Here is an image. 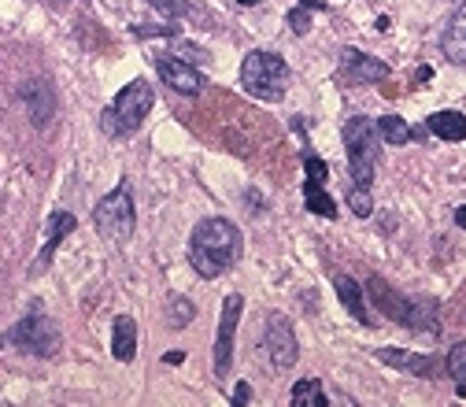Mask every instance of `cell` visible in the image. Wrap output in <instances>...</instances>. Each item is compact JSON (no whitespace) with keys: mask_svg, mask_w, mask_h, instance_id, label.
Here are the masks:
<instances>
[{"mask_svg":"<svg viewBox=\"0 0 466 407\" xmlns=\"http://www.w3.org/2000/svg\"><path fill=\"white\" fill-rule=\"evenodd\" d=\"M241 260V230L226 218H204L189 237V263L200 278H219Z\"/></svg>","mask_w":466,"mask_h":407,"instance_id":"obj_1","label":"cell"},{"mask_svg":"<svg viewBox=\"0 0 466 407\" xmlns=\"http://www.w3.org/2000/svg\"><path fill=\"white\" fill-rule=\"evenodd\" d=\"M370 300L382 315H389L392 323H403L411 333H426V337H441V323H437V307L429 300H408L400 296L385 278H370Z\"/></svg>","mask_w":466,"mask_h":407,"instance_id":"obj_2","label":"cell"},{"mask_svg":"<svg viewBox=\"0 0 466 407\" xmlns=\"http://www.w3.org/2000/svg\"><path fill=\"white\" fill-rule=\"evenodd\" d=\"M241 85L252 93L256 101H282L286 85H289V64L274 52H248L241 64Z\"/></svg>","mask_w":466,"mask_h":407,"instance_id":"obj_3","label":"cell"},{"mask_svg":"<svg viewBox=\"0 0 466 407\" xmlns=\"http://www.w3.org/2000/svg\"><path fill=\"white\" fill-rule=\"evenodd\" d=\"M152 104H155L152 85L145 78H137V82H130L127 89H122L119 97H115V104L101 115V127L111 137H127V134H134L141 122H145V115L152 111Z\"/></svg>","mask_w":466,"mask_h":407,"instance_id":"obj_4","label":"cell"},{"mask_svg":"<svg viewBox=\"0 0 466 407\" xmlns=\"http://www.w3.org/2000/svg\"><path fill=\"white\" fill-rule=\"evenodd\" d=\"M374 127H378V122H370L363 115L348 119L345 127H340V141H345V148H348L352 185H363V190H370V181H374V152H378Z\"/></svg>","mask_w":466,"mask_h":407,"instance_id":"obj_5","label":"cell"},{"mask_svg":"<svg viewBox=\"0 0 466 407\" xmlns=\"http://www.w3.org/2000/svg\"><path fill=\"white\" fill-rule=\"evenodd\" d=\"M8 341L15 344L19 352L34 356V359H48V356L59 352V330H56V323L48 315H38V311H34V315H26V319H19L8 330Z\"/></svg>","mask_w":466,"mask_h":407,"instance_id":"obj_6","label":"cell"},{"mask_svg":"<svg viewBox=\"0 0 466 407\" xmlns=\"http://www.w3.org/2000/svg\"><path fill=\"white\" fill-rule=\"evenodd\" d=\"M92 218H97V230L111 241H127L134 234V193H130V185H119V190H111L97 211H92Z\"/></svg>","mask_w":466,"mask_h":407,"instance_id":"obj_7","label":"cell"},{"mask_svg":"<svg viewBox=\"0 0 466 407\" xmlns=\"http://www.w3.org/2000/svg\"><path fill=\"white\" fill-rule=\"evenodd\" d=\"M263 349L270 356V367L274 370H289L300 356V344H296V333L289 326V319H282L277 311L267 315V330H263Z\"/></svg>","mask_w":466,"mask_h":407,"instance_id":"obj_8","label":"cell"},{"mask_svg":"<svg viewBox=\"0 0 466 407\" xmlns=\"http://www.w3.org/2000/svg\"><path fill=\"white\" fill-rule=\"evenodd\" d=\"M244 311V296L230 293L223 300V315H219V337H215V374H230V363H233V333H237V319Z\"/></svg>","mask_w":466,"mask_h":407,"instance_id":"obj_9","label":"cell"},{"mask_svg":"<svg viewBox=\"0 0 466 407\" xmlns=\"http://www.w3.org/2000/svg\"><path fill=\"white\" fill-rule=\"evenodd\" d=\"M385 78H389V67L382 64V59L366 56V52H356V49L340 52V82L363 85V82H385Z\"/></svg>","mask_w":466,"mask_h":407,"instance_id":"obj_10","label":"cell"},{"mask_svg":"<svg viewBox=\"0 0 466 407\" xmlns=\"http://www.w3.org/2000/svg\"><path fill=\"white\" fill-rule=\"evenodd\" d=\"M155 71H160V78L174 93H181V97H197V93L204 89L200 71L193 64H185V59H178V56H160V59H155Z\"/></svg>","mask_w":466,"mask_h":407,"instance_id":"obj_11","label":"cell"},{"mask_svg":"<svg viewBox=\"0 0 466 407\" xmlns=\"http://www.w3.org/2000/svg\"><path fill=\"white\" fill-rule=\"evenodd\" d=\"M378 359H382L385 367H396V370H408V374H415V378H437L441 370H448V367H441L433 356L403 352V349H378Z\"/></svg>","mask_w":466,"mask_h":407,"instance_id":"obj_12","label":"cell"},{"mask_svg":"<svg viewBox=\"0 0 466 407\" xmlns=\"http://www.w3.org/2000/svg\"><path fill=\"white\" fill-rule=\"evenodd\" d=\"M441 49L452 64H462L466 67V4H459V12L448 19L444 26V38H441Z\"/></svg>","mask_w":466,"mask_h":407,"instance_id":"obj_13","label":"cell"},{"mask_svg":"<svg viewBox=\"0 0 466 407\" xmlns=\"http://www.w3.org/2000/svg\"><path fill=\"white\" fill-rule=\"evenodd\" d=\"M111 356L119 363H130L137 356V323L130 315H119L111 326Z\"/></svg>","mask_w":466,"mask_h":407,"instance_id":"obj_14","label":"cell"},{"mask_svg":"<svg viewBox=\"0 0 466 407\" xmlns=\"http://www.w3.org/2000/svg\"><path fill=\"white\" fill-rule=\"evenodd\" d=\"M75 215L71 211H52L48 215V237H45V248H41V256H38V263H34V270H41L48 260H52V252H56V244L64 241L67 234H75Z\"/></svg>","mask_w":466,"mask_h":407,"instance_id":"obj_15","label":"cell"},{"mask_svg":"<svg viewBox=\"0 0 466 407\" xmlns=\"http://www.w3.org/2000/svg\"><path fill=\"white\" fill-rule=\"evenodd\" d=\"M333 286H337V296H340V304H345V307H348V315H352L356 323L370 326V311H366L363 289L356 286V281H352L348 274H337V278H333Z\"/></svg>","mask_w":466,"mask_h":407,"instance_id":"obj_16","label":"cell"},{"mask_svg":"<svg viewBox=\"0 0 466 407\" xmlns=\"http://www.w3.org/2000/svg\"><path fill=\"white\" fill-rule=\"evenodd\" d=\"M426 127H429V134H437L444 141H462L466 137V115L462 111H433L426 119Z\"/></svg>","mask_w":466,"mask_h":407,"instance_id":"obj_17","label":"cell"},{"mask_svg":"<svg viewBox=\"0 0 466 407\" xmlns=\"http://www.w3.org/2000/svg\"><path fill=\"white\" fill-rule=\"evenodd\" d=\"M303 204H307V211H315L322 218H337V200L326 193V185L315 181V178L303 181Z\"/></svg>","mask_w":466,"mask_h":407,"instance_id":"obj_18","label":"cell"},{"mask_svg":"<svg viewBox=\"0 0 466 407\" xmlns=\"http://www.w3.org/2000/svg\"><path fill=\"white\" fill-rule=\"evenodd\" d=\"M293 407H330V396L322 393V382L303 378L293 385Z\"/></svg>","mask_w":466,"mask_h":407,"instance_id":"obj_19","label":"cell"},{"mask_svg":"<svg viewBox=\"0 0 466 407\" xmlns=\"http://www.w3.org/2000/svg\"><path fill=\"white\" fill-rule=\"evenodd\" d=\"M444 367H448L452 382H455V393H459V396H466V341H462V344H455V349L448 352Z\"/></svg>","mask_w":466,"mask_h":407,"instance_id":"obj_20","label":"cell"},{"mask_svg":"<svg viewBox=\"0 0 466 407\" xmlns=\"http://www.w3.org/2000/svg\"><path fill=\"white\" fill-rule=\"evenodd\" d=\"M378 134H382L389 145H408V141H411V127H408V122H403L400 115L378 119Z\"/></svg>","mask_w":466,"mask_h":407,"instance_id":"obj_21","label":"cell"},{"mask_svg":"<svg viewBox=\"0 0 466 407\" xmlns=\"http://www.w3.org/2000/svg\"><path fill=\"white\" fill-rule=\"evenodd\" d=\"M322 8H326L322 0H300V4L289 12V26H293V34H307V30H311V15L322 12Z\"/></svg>","mask_w":466,"mask_h":407,"instance_id":"obj_22","label":"cell"},{"mask_svg":"<svg viewBox=\"0 0 466 407\" xmlns=\"http://www.w3.org/2000/svg\"><path fill=\"white\" fill-rule=\"evenodd\" d=\"M345 204H348L359 218H366L370 211H374V204H370V190H363V185H352V190L345 193Z\"/></svg>","mask_w":466,"mask_h":407,"instance_id":"obj_23","label":"cell"},{"mask_svg":"<svg viewBox=\"0 0 466 407\" xmlns=\"http://www.w3.org/2000/svg\"><path fill=\"white\" fill-rule=\"evenodd\" d=\"M145 4L152 12H160L163 19H181L185 12H189V0H145Z\"/></svg>","mask_w":466,"mask_h":407,"instance_id":"obj_24","label":"cell"},{"mask_svg":"<svg viewBox=\"0 0 466 407\" xmlns=\"http://www.w3.org/2000/svg\"><path fill=\"white\" fill-rule=\"evenodd\" d=\"M134 38H178V26H134Z\"/></svg>","mask_w":466,"mask_h":407,"instance_id":"obj_25","label":"cell"},{"mask_svg":"<svg viewBox=\"0 0 466 407\" xmlns=\"http://www.w3.org/2000/svg\"><path fill=\"white\" fill-rule=\"evenodd\" d=\"M303 171H307V178H315V181H326V174H330V167L319 160V155H311V152H303Z\"/></svg>","mask_w":466,"mask_h":407,"instance_id":"obj_26","label":"cell"},{"mask_svg":"<svg viewBox=\"0 0 466 407\" xmlns=\"http://www.w3.org/2000/svg\"><path fill=\"white\" fill-rule=\"evenodd\" d=\"M189 315H193V307H189V304H185L181 296H174V326H181V323H185V319H189Z\"/></svg>","mask_w":466,"mask_h":407,"instance_id":"obj_27","label":"cell"},{"mask_svg":"<svg viewBox=\"0 0 466 407\" xmlns=\"http://www.w3.org/2000/svg\"><path fill=\"white\" fill-rule=\"evenodd\" d=\"M233 403H237V407H248V403H252V385L241 382V385L233 389Z\"/></svg>","mask_w":466,"mask_h":407,"instance_id":"obj_28","label":"cell"},{"mask_svg":"<svg viewBox=\"0 0 466 407\" xmlns=\"http://www.w3.org/2000/svg\"><path fill=\"white\" fill-rule=\"evenodd\" d=\"M455 223L466 230V204H462V208H455Z\"/></svg>","mask_w":466,"mask_h":407,"instance_id":"obj_29","label":"cell"},{"mask_svg":"<svg viewBox=\"0 0 466 407\" xmlns=\"http://www.w3.org/2000/svg\"><path fill=\"white\" fill-rule=\"evenodd\" d=\"M163 359H167V363H171V367H178V363H181V359H185V356H181V352H167V356H163Z\"/></svg>","mask_w":466,"mask_h":407,"instance_id":"obj_30","label":"cell"},{"mask_svg":"<svg viewBox=\"0 0 466 407\" xmlns=\"http://www.w3.org/2000/svg\"><path fill=\"white\" fill-rule=\"evenodd\" d=\"M237 4H244V8H252V4H259V0H237Z\"/></svg>","mask_w":466,"mask_h":407,"instance_id":"obj_31","label":"cell"}]
</instances>
